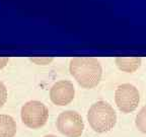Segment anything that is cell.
I'll return each mask as SVG.
<instances>
[{
	"mask_svg": "<svg viewBox=\"0 0 146 137\" xmlns=\"http://www.w3.org/2000/svg\"><path fill=\"white\" fill-rule=\"evenodd\" d=\"M69 71L74 79L84 88H94L100 82L103 68L94 57H74L70 60Z\"/></svg>",
	"mask_w": 146,
	"mask_h": 137,
	"instance_id": "6da1fadb",
	"label": "cell"
},
{
	"mask_svg": "<svg viewBox=\"0 0 146 137\" xmlns=\"http://www.w3.org/2000/svg\"><path fill=\"white\" fill-rule=\"evenodd\" d=\"M57 129L66 137H80L84 130V122L79 113L75 111H64L58 116Z\"/></svg>",
	"mask_w": 146,
	"mask_h": 137,
	"instance_id": "5b68a950",
	"label": "cell"
},
{
	"mask_svg": "<svg viewBox=\"0 0 146 137\" xmlns=\"http://www.w3.org/2000/svg\"><path fill=\"white\" fill-rule=\"evenodd\" d=\"M142 59L140 57H117L116 65L123 72L133 73L141 66Z\"/></svg>",
	"mask_w": 146,
	"mask_h": 137,
	"instance_id": "52a82bcc",
	"label": "cell"
},
{
	"mask_svg": "<svg viewBox=\"0 0 146 137\" xmlns=\"http://www.w3.org/2000/svg\"><path fill=\"white\" fill-rule=\"evenodd\" d=\"M75 96L73 83L69 80H59L55 82L50 89V100L56 106H67Z\"/></svg>",
	"mask_w": 146,
	"mask_h": 137,
	"instance_id": "8992f818",
	"label": "cell"
},
{
	"mask_svg": "<svg viewBox=\"0 0 146 137\" xmlns=\"http://www.w3.org/2000/svg\"><path fill=\"white\" fill-rule=\"evenodd\" d=\"M135 125L140 132L146 134V106H144L135 119Z\"/></svg>",
	"mask_w": 146,
	"mask_h": 137,
	"instance_id": "9c48e42d",
	"label": "cell"
},
{
	"mask_svg": "<svg viewBox=\"0 0 146 137\" xmlns=\"http://www.w3.org/2000/svg\"><path fill=\"white\" fill-rule=\"evenodd\" d=\"M7 100V89L5 85L0 81V108H2L3 105L6 103Z\"/></svg>",
	"mask_w": 146,
	"mask_h": 137,
	"instance_id": "8fae6325",
	"label": "cell"
},
{
	"mask_svg": "<svg viewBox=\"0 0 146 137\" xmlns=\"http://www.w3.org/2000/svg\"><path fill=\"white\" fill-rule=\"evenodd\" d=\"M9 61V57H3V56H0V70L3 69L7 65Z\"/></svg>",
	"mask_w": 146,
	"mask_h": 137,
	"instance_id": "7c38bea8",
	"label": "cell"
},
{
	"mask_svg": "<svg viewBox=\"0 0 146 137\" xmlns=\"http://www.w3.org/2000/svg\"><path fill=\"white\" fill-rule=\"evenodd\" d=\"M30 60L36 65H49L52 63L54 58L53 57H30Z\"/></svg>",
	"mask_w": 146,
	"mask_h": 137,
	"instance_id": "30bf717a",
	"label": "cell"
},
{
	"mask_svg": "<svg viewBox=\"0 0 146 137\" xmlns=\"http://www.w3.org/2000/svg\"><path fill=\"white\" fill-rule=\"evenodd\" d=\"M115 103L122 113L134 112L140 103V94L137 87L130 83L119 85L115 91Z\"/></svg>",
	"mask_w": 146,
	"mask_h": 137,
	"instance_id": "277c9868",
	"label": "cell"
},
{
	"mask_svg": "<svg viewBox=\"0 0 146 137\" xmlns=\"http://www.w3.org/2000/svg\"><path fill=\"white\" fill-rule=\"evenodd\" d=\"M21 121L31 129L43 127L49 118V110L42 102L30 100L23 106L21 111Z\"/></svg>",
	"mask_w": 146,
	"mask_h": 137,
	"instance_id": "3957f363",
	"label": "cell"
},
{
	"mask_svg": "<svg viewBox=\"0 0 146 137\" xmlns=\"http://www.w3.org/2000/svg\"><path fill=\"white\" fill-rule=\"evenodd\" d=\"M16 134V123L9 115H0V137H14Z\"/></svg>",
	"mask_w": 146,
	"mask_h": 137,
	"instance_id": "ba28073f",
	"label": "cell"
},
{
	"mask_svg": "<svg viewBox=\"0 0 146 137\" xmlns=\"http://www.w3.org/2000/svg\"><path fill=\"white\" fill-rule=\"evenodd\" d=\"M87 120L91 129L98 133L109 132L117 123V114L114 108L105 100L92 104L87 113Z\"/></svg>",
	"mask_w": 146,
	"mask_h": 137,
	"instance_id": "7a4b0ae2",
	"label": "cell"
},
{
	"mask_svg": "<svg viewBox=\"0 0 146 137\" xmlns=\"http://www.w3.org/2000/svg\"><path fill=\"white\" fill-rule=\"evenodd\" d=\"M44 137H58L56 136V135H52V134H49V135H45Z\"/></svg>",
	"mask_w": 146,
	"mask_h": 137,
	"instance_id": "4fadbf2b",
	"label": "cell"
}]
</instances>
